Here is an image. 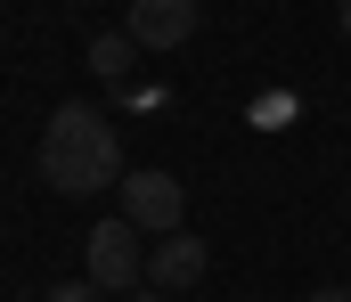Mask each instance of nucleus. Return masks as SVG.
Instances as JSON below:
<instances>
[{"label":"nucleus","instance_id":"1","mask_svg":"<svg viewBox=\"0 0 351 302\" xmlns=\"http://www.w3.org/2000/svg\"><path fill=\"white\" fill-rule=\"evenodd\" d=\"M33 172H41V188H58V197H106V188H123V131H114L106 114H90L82 99H66L49 114V131H41Z\"/></svg>","mask_w":351,"mask_h":302},{"label":"nucleus","instance_id":"2","mask_svg":"<svg viewBox=\"0 0 351 302\" xmlns=\"http://www.w3.org/2000/svg\"><path fill=\"white\" fill-rule=\"evenodd\" d=\"M90 286H106V294H139V278H147V253H139V229L114 212V221H98L90 229Z\"/></svg>","mask_w":351,"mask_h":302},{"label":"nucleus","instance_id":"3","mask_svg":"<svg viewBox=\"0 0 351 302\" xmlns=\"http://www.w3.org/2000/svg\"><path fill=\"white\" fill-rule=\"evenodd\" d=\"M180 212H188V188H180L172 172H123V221H131L139 237H147V229L172 237Z\"/></svg>","mask_w":351,"mask_h":302},{"label":"nucleus","instance_id":"4","mask_svg":"<svg viewBox=\"0 0 351 302\" xmlns=\"http://www.w3.org/2000/svg\"><path fill=\"white\" fill-rule=\"evenodd\" d=\"M123 33L139 49H180V41H196V0H131Z\"/></svg>","mask_w":351,"mask_h":302},{"label":"nucleus","instance_id":"5","mask_svg":"<svg viewBox=\"0 0 351 302\" xmlns=\"http://www.w3.org/2000/svg\"><path fill=\"white\" fill-rule=\"evenodd\" d=\"M204 237H188V229H172V237H156V253H147V286L156 294H180V286H196L204 278Z\"/></svg>","mask_w":351,"mask_h":302},{"label":"nucleus","instance_id":"6","mask_svg":"<svg viewBox=\"0 0 351 302\" xmlns=\"http://www.w3.org/2000/svg\"><path fill=\"white\" fill-rule=\"evenodd\" d=\"M131 58H139V41H131V33H98V41H90V74H98V82H123V74H131Z\"/></svg>","mask_w":351,"mask_h":302},{"label":"nucleus","instance_id":"7","mask_svg":"<svg viewBox=\"0 0 351 302\" xmlns=\"http://www.w3.org/2000/svg\"><path fill=\"white\" fill-rule=\"evenodd\" d=\"M41 302H106V286H90V278H74V286H49Z\"/></svg>","mask_w":351,"mask_h":302},{"label":"nucleus","instance_id":"8","mask_svg":"<svg viewBox=\"0 0 351 302\" xmlns=\"http://www.w3.org/2000/svg\"><path fill=\"white\" fill-rule=\"evenodd\" d=\"M302 302H351V286H319V294H302Z\"/></svg>","mask_w":351,"mask_h":302},{"label":"nucleus","instance_id":"9","mask_svg":"<svg viewBox=\"0 0 351 302\" xmlns=\"http://www.w3.org/2000/svg\"><path fill=\"white\" fill-rule=\"evenodd\" d=\"M123 302H164V294H156V286H139V294H123Z\"/></svg>","mask_w":351,"mask_h":302},{"label":"nucleus","instance_id":"10","mask_svg":"<svg viewBox=\"0 0 351 302\" xmlns=\"http://www.w3.org/2000/svg\"><path fill=\"white\" fill-rule=\"evenodd\" d=\"M335 25H343V33H351V0H343V8H335Z\"/></svg>","mask_w":351,"mask_h":302}]
</instances>
